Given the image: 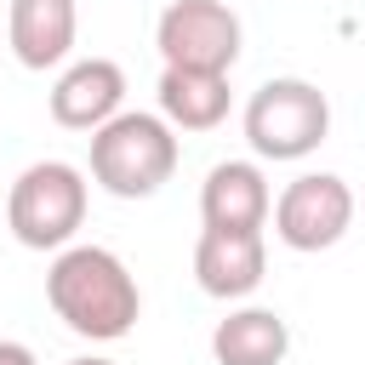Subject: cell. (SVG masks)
<instances>
[{
	"label": "cell",
	"mask_w": 365,
	"mask_h": 365,
	"mask_svg": "<svg viewBox=\"0 0 365 365\" xmlns=\"http://www.w3.org/2000/svg\"><path fill=\"white\" fill-rule=\"evenodd\" d=\"M46 302L86 342H120L143 314V291L108 245H63L46 268Z\"/></svg>",
	"instance_id": "6da1fadb"
},
{
	"label": "cell",
	"mask_w": 365,
	"mask_h": 365,
	"mask_svg": "<svg viewBox=\"0 0 365 365\" xmlns=\"http://www.w3.org/2000/svg\"><path fill=\"white\" fill-rule=\"evenodd\" d=\"M177 171V131L160 114L120 108L91 131V182L114 200H148Z\"/></svg>",
	"instance_id": "7a4b0ae2"
},
{
	"label": "cell",
	"mask_w": 365,
	"mask_h": 365,
	"mask_svg": "<svg viewBox=\"0 0 365 365\" xmlns=\"http://www.w3.org/2000/svg\"><path fill=\"white\" fill-rule=\"evenodd\" d=\"M331 137V103L308 80H262L245 103V143L257 160H308Z\"/></svg>",
	"instance_id": "3957f363"
},
{
	"label": "cell",
	"mask_w": 365,
	"mask_h": 365,
	"mask_svg": "<svg viewBox=\"0 0 365 365\" xmlns=\"http://www.w3.org/2000/svg\"><path fill=\"white\" fill-rule=\"evenodd\" d=\"M6 222L17 234V245L29 251H63L80 222H86V177L68 160H34L11 194H6Z\"/></svg>",
	"instance_id": "277c9868"
},
{
	"label": "cell",
	"mask_w": 365,
	"mask_h": 365,
	"mask_svg": "<svg viewBox=\"0 0 365 365\" xmlns=\"http://www.w3.org/2000/svg\"><path fill=\"white\" fill-rule=\"evenodd\" d=\"M154 46L165 68L228 74L240 63V17L228 0H171L154 23Z\"/></svg>",
	"instance_id": "5b68a950"
},
{
	"label": "cell",
	"mask_w": 365,
	"mask_h": 365,
	"mask_svg": "<svg viewBox=\"0 0 365 365\" xmlns=\"http://www.w3.org/2000/svg\"><path fill=\"white\" fill-rule=\"evenodd\" d=\"M274 234L291 251H331L354 228V188L336 171H302L285 182L279 200H268Z\"/></svg>",
	"instance_id": "8992f818"
},
{
	"label": "cell",
	"mask_w": 365,
	"mask_h": 365,
	"mask_svg": "<svg viewBox=\"0 0 365 365\" xmlns=\"http://www.w3.org/2000/svg\"><path fill=\"white\" fill-rule=\"evenodd\" d=\"M268 274V245L262 228H205L194 245V279L217 302H240L262 285Z\"/></svg>",
	"instance_id": "52a82bcc"
},
{
	"label": "cell",
	"mask_w": 365,
	"mask_h": 365,
	"mask_svg": "<svg viewBox=\"0 0 365 365\" xmlns=\"http://www.w3.org/2000/svg\"><path fill=\"white\" fill-rule=\"evenodd\" d=\"M125 103V68L108 57H80L51 86V120L63 131H97Z\"/></svg>",
	"instance_id": "ba28073f"
},
{
	"label": "cell",
	"mask_w": 365,
	"mask_h": 365,
	"mask_svg": "<svg viewBox=\"0 0 365 365\" xmlns=\"http://www.w3.org/2000/svg\"><path fill=\"white\" fill-rule=\"evenodd\" d=\"M74 34H80V11L74 0H11L6 6V40H11V57L34 74L57 68L68 51H74Z\"/></svg>",
	"instance_id": "9c48e42d"
},
{
	"label": "cell",
	"mask_w": 365,
	"mask_h": 365,
	"mask_svg": "<svg viewBox=\"0 0 365 365\" xmlns=\"http://www.w3.org/2000/svg\"><path fill=\"white\" fill-rule=\"evenodd\" d=\"M268 177L257 160H222L200 182V217L205 228H262L268 222Z\"/></svg>",
	"instance_id": "30bf717a"
},
{
	"label": "cell",
	"mask_w": 365,
	"mask_h": 365,
	"mask_svg": "<svg viewBox=\"0 0 365 365\" xmlns=\"http://www.w3.org/2000/svg\"><path fill=\"white\" fill-rule=\"evenodd\" d=\"M285 354H291V325L274 308H234L211 331L217 365H285Z\"/></svg>",
	"instance_id": "8fae6325"
},
{
	"label": "cell",
	"mask_w": 365,
	"mask_h": 365,
	"mask_svg": "<svg viewBox=\"0 0 365 365\" xmlns=\"http://www.w3.org/2000/svg\"><path fill=\"white\" fill-rule=\"evenodd\" d=\"M160 120L171 131H217L228 120V74L160 68Z\"/></svg>",
	"instance_id": "7c38bea8"
},
{
	"label": "cell",
	"mask_w": 365,
	"mask_h": 365,
	"mask_svg": "<svg viewBox=\"0 0 365 365\" xmlns=\"http://www.w3.org/2000/svg\"><path fill=\"white\" fill-rule=\"evenodd\" d=\"M0 365H40V359H34V348H29V342L0 336Z\"/></svg>",
	"instance_id": "4fadbf2b"
},
{
	"label": "cell",
	"mask_w": 365,
	"mask_h": 365,
	"mask_svg": "<svg viewBox=\"0 0 365 365\" xmlns=\"http://www.w3.org/2000/svg\"><path fill=\"white\" fill-rule=\"evenodd\" d=\"M68 365H114V359H97V354H91V359H68Z\"/></svg>",
	"instance_id": "5bb4252c"
}]
</instances>
